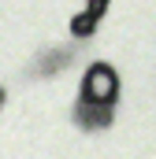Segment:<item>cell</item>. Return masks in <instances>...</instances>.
I'll list each match as a JSON object with an SVG mask.
<instances>
[{"mask_svg":"<svg viewBox=\"0 0 156 159\" xmlns=\"http://www.w3.org/2000/svg\"><path fill=\"white\" fill-rule=\"evenodd\" d=\"M85 96L97 100V104H108L115 96V74L108 67H93L89 70V81H85Z\"/></svg>","mask_w":156,"mask_h":159,"instance_id":"obj_1","label":"cell"}]
</instances>
